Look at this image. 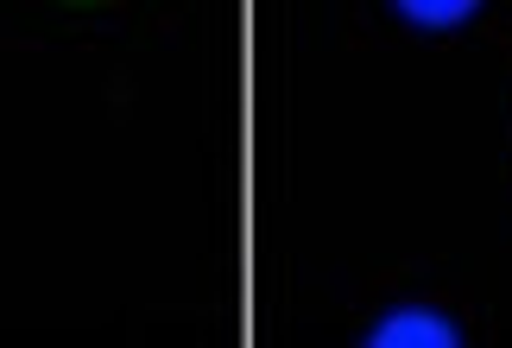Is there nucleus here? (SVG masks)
Instances as JSON below:
<instances>
[{"mask_svg": "<svg viewBox=\"0 0 512 348\" xmlns=\"http://www.w3.org/2000/svg\"><path fill=\"white\" fill-rule=\"evenodd\" d=\"M367 342H373V348H456V342H462V330L411 304V311H392L386 323H373Z\"/></svg>", "mask_w": 512, "mask_h": 348, "instance_id": "f257e3e1", "label": "nucleus"}, {"mask_svg": "<svg viewBox=\"0 0 512 348\" xmlns=\"http://www.w3.org/2000/svg\"><path fill=\"white\" fill-rule=\"evenodd\" d=\"M392 7H399L411 26H462L481 0H392Z\"/></svg>", "mask_w": 512, "mask_h": 348, "instance_id": "f03ea898", "label": "nucleus"}]
</instances>
